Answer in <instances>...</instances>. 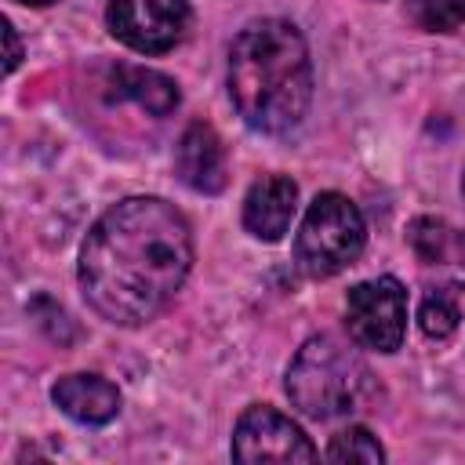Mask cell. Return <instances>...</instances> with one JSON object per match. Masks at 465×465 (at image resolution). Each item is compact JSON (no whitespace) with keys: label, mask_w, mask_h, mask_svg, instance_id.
Here are the masks:
<instances>
[{"label":"cell","mask_w":465,"mask_h":465,"mask_svg":"<svg viewBox=\"0 0 465 465\" xmlns=\"http://www.w3.org/2000/svg\"><path fill=\"white\" fill-rule=\"evenodd\" d=\"M193 265V229L160 196L113 203L80 247V294L116 327H142L174 298Z\"/></svg>","instance_id":"1"},{"label":"cell","mask_w":465,"mask_h":465,"mask_svg":"<svg viewBox=\"0 0 465 465\" xmlns=\"http://www.w3.org/2000/svg\"><path fill=\"white\" fill-rule=\"evenodd\" d=\"M229 98L247 127L287 134L312 102V62L305 36L283 18H262L229 47Z\"/></svg>","instance_id":"2"},{"label":"cell","mask_w":465,"mask_h":465,"mask_svg":"<svg viewBox=\"0 0 465 465\" xmlns=\"http://www.w3.org/2000/svg\"><path fill=\"white\" fill-rule=\"evenodd\" d=\"M367 392H371L367 363L349 345H341L334 334L309 338L287 367L291 403L305 418H316V421H331V418L360 411Z\"/></svg>","instance_id":"3"},{"label":"cell","mask_w":465,"mask_h":465,"mask_svg":"<svg viewBox=\"0 0 465 465\" xmlns=\"http://www.w3.org/2000/svg\"><path fill=\"white\" fill-rule=\"evenodd\" d=\"M367 243V225L360 207L341 193H320L294 236V265L309 280H327L349 269Z\"/></svg>","instance_id":"4"},{"label":"cell","mask_w":465,"mask_h":465,"mask_svg":"<svg viewBox=\"0 0 465 465\" xmlns=\"http://www.w3.org/2000/svg\"><path fill=\"white\" fill-rule=\"evenodd\" d=\"M345 327L360 349L396 352L407 334V291L396 276L363 280L345 294Z\"/></svg>","instance_id":"5"},{"label":"cell","mask_w":465,"mask_h":465,"mask_svg":"<svg viewBox=\"0 0 465 465\" xmlns=\"http://www.w3.org/2000/svg\"><path fill=\"white\" fill-rule=\"evenodd\" d=\"M109 33L142 54L171 51L189 29L185 0H109L105 7Z\"/></svg>","instance_id":"6"},{"label":"cell","mask_w":465,"mask_h":465,"mask_svg":"<svg viewBox=\"0 0 465 465\" xmlns=\"http://www.w3.org/2000/svg\"><path fill=\"white\" fill-rule=\"evenodd\" d=\"M236 461H316L309 436L276 407H247L232 429Z\"/></svg>","instance_id":"7"},{"label":"cell","mask_w":465,"mask_h":465,"mask_svg":"<svg viewBox=\"0 0 465 465\" xmlns=\"http://www.w3.org/2000/svg\"><path fill=\"white\" fill-rule=\"evenodd\" d=\"M174 171L193 193L214 196V193L225 189L229 156H225V145H222V138L211 124L196 120V124L185 127V134L178 138V149H174Z\"/></svg>","instance_id":"8"},{"label":"cell","mask_w":465,"mask_h":465,"mask_svg":"<svg viewBox=\"0 0 465 465\" xmlns=\"http://www.w3.org/2000/svg\"><path fill=\"white\" fill-rule=\"evenodd\" d=\"M298 211V185L287 174H265L247 189L243 200V229L254 240L276 243L291 229V218Z\"/></svg>","instance_id":"9"},{"label":"cell","mask_w":465,"mask_h":465,"mask_svg":"<svg viewBox=\"0 0 465 465\" xmlns=\"http://www.w3.org/2000/svg\"><path fill=\"white\" fill-rule=\"evenodd\" d=\"M51 400L80 425H105L120 414V389L98 374H65L54 381Z\"/></svg>","instance_id":"10"},{"label":"cell","mask_w":465,"mask_h":465,"mask_svg":"<svg viewBox=\"0 0 465 465\" xmlns=\"http://www.w3.org/2000/svg\"><path fill=\"white\" fill-rule=\"evenodd\" d=\"M116 87L124 98H131L134 105H142L153 116H167L178 109V84L156 69H142V65H120L116 69Z\"/></svg>","instance_id":"11"},{"label":"cell","mask_w":465,"mask_h":465,"mask_svg":"<svg viewBox=\"0 0 465 465\" xmlns=\"http://www.w3.org/2000/svg\"><path fill=\"white\" fill-rule=\"evenodd\" d=\"M407 236H411V247L418 251L421 262L440 265V262L458 258L465 265V236L454 232L450 225H443L436 218H418V222H411V232Z\"/></svg>","instance_id":"12"},{"label":"cell","mask_w":465,"mask_h":465,"mask_svg":"<svg viewBox=\"0 0 465 465\" xmlns=\"http://www.w3.org/2000/svg\"><path fill=\"white\" fill-rule=\"evenodd\" d=\"M461 323V294L454 283H443V287H429L425 298H421V309H418V327L425 338H450Z\"/></svg>","instance_id":"13"},{"label":"cell","mask_w":465,"mask_h":465,"mask_svg":"<svg viewBox=\"0 0 465 465\" xmlns=\"http://www.w3.org/2000/svg\"><path fill=\"white\" fill-rule=\"evenodd\" d=\"M327 458L331 461H367V465H378V461H385V450H381L378 436H371L363 425H349L338 436H331Z\"/></svg>","instance_id":"14"},{"label":"cell","mask_w":465,"mask_h":465,"mask_svg":"<svg viewBox=\"0 0 465 465\" xmlns=\"http://www.w3.org/2000/svg\"><path fill=\"white\" fill-rule=\"evenodd\" d=\"M407 11L429 33H450L465 25V0H407Z\"/></svg>","instance_id":"15"},{"label":"cell","mask_w":465,"mask_h":465,"mask_svg":"<svg viewBox=\"0 0 465 465\" xmlns=\"http://www.w3.org/2000/svg\"><path fill=\"white\" fill-rule=\"evenodd\" d=\"M4 36H7V62H4V69L11 73L18 65V58H22V47H18V36H15V29H11L7 18H4Z\"/></svg>","instance_id":"16"},{"label":"cell","mask_w":465,"mask_h":465,"mask_svg":"<svg viewBox=\"0 0 465 465\" xmlns=\"http://www.w3.org/2000/svg\"><path fill=\"white\" fill-rule=\"evenodd\" d=\"M18 4H36L40 7V4H54V0H18Z\"/></svg>","instance_id":"17"},{"label":"cell","mask_w":465,"mask_h":465,"mask_svg":"<svg viewBox=\"0 0 465 465\" xmlns=\"http://www.w3.org/2000/svg\"><path fill=\"white\" fill-rule=\"evenodd\" d=\"M461 193H465V178H461Z\"/></svg>","instance_id":"18"}]
</instances>
